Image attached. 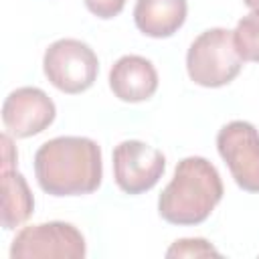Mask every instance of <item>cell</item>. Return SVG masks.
Returning <instances> with one entry per match:
<instances>
[{"label":"cell","instance_id":"1","mask_svg":"<svg viewBox=\"0 0 259 259\" xmlns=\"http://www.w3.org/2000/svg\"><path fill=\"white\" fill-rule=\"evenodd\" d=\"M34 174L40 188L53 196L89 194L101 184V150L91 138H53L36 150Z\"/></svg>","mask_w":259,"mask_h":259},{"label":"cell","instance_id":"2","mask_svg":"<svg viewBox=\"0 0 259 259\" xmlns=\"http://www.w3.org/2000/svg\"><path fill=\"white\" fill-rule=\"evenodd\" d=\"M223 198L219 170L200 156L176 164L170 184L158 198V212L172 225H198L208 219Z\"/></svg>","mask_w":259,"mask_h":259},{"label":"cell","instance_id":"3","mask_svg":"<svg viewBox=\"0 0 259 259\" xmlns=\"http://www.w3.org/2000/svg\"><path fill=\"white\" fill-rule=\"evenodd\" d=\"M243 67L235 47L233 30L208 28L194 38L186 55L188 77L202 87H223L231 83Z\"/></svg>","mask_w":259,"mask_h":259},{"label":"cell","instance_id":"4","mask_svg":"<svg viewBox=\"0 0 259 259\" xmlns=\"http://www.w3.org/2000/svg\"><path fill=\"white\" fill-rule=\"evenodd\" d=\"M42 69L59 91L73 95L95 83L99 61L89 45L77 38H61L45 51Z\"/></svg>","mask_w":259,"mask_h":259},{"label":"cell","instance_id":"5","mask_svg":"<svg viewBox=\"0 0 259 259\" xmlns=\"http://www.w3.org/2000/svg\"><path fill=\"white\" fill-rule=\"evenodd\" d=\"M12 259H83L85 257V239L81 231L63 221H51L40 225L24 227L16 233L12 247Z\"/></svg>","mask_w":259,"mask_h":259},{"label":"cell","instance_id":"6","mask_svg":"<svg viewBox=\"0 0 259 259\" xmlns=\"http://www.w3.org/2000/svg\"><path fill=\"white\" fill-rule=\"evenodd\" d=\"M217 148L235 182L247 192H259V132L249 121H231L221 127Z\"/></svg>","mask_w":259,"mask_h":259},{"label":"cell","instance_id":"7","mask_svg":"<svg viewBox=\"0 0 259 259\" xmlns=\"http://www.w3.org/2000/svg\"><path fill=\"white\" fill-rule=\"evenodd\" d=\"M164 168V154L140 140H125L113 150V178L125 194H142L156 186Z\"/></svg>","mask_w":259,"mask_h":259},{"label":"cell","instance_id":"8","mask_svg":"<svg viewBox=\"0 0 259 259\" xmlns=\"http://www.w3.org/2000/svg\"><path fill=\"white\" fill-rule=\"evenodd\" d=\"M55 119L53 99L38 87L14 89L2 105L4 127L16 138H28L45 132Z\"/></svg>","mask_w":259,"mask_h":259},{"label":"cell","instance_id":"9","mask_svg":"<svg viewBox=\"0 0 259 259\" xmlns=\"http://www.w3.org/2000/svg\"><path fill=\"white\" fill-rule=\"evenodd\" d=\"M109 87L121 101H146L158 89V73L148 59L125 55L113 63L109 71Z\"/></svg>","mask_w":259,"mask_h":259},{"label":"cell","instance_id":"10","mask_svg":"<svg viewBox=\"0 0 259 259\" xmlns=\"http://www.w3.org/2000/svg\"><path fill=\"white\" fill-rule=\"evenodd\" d=\"M186 8V0H138L134 20L146 36L166 38L182 26Z\"/></svg>","mask_w":259,"mask_h":259},{"label":"cell","instance_id":"11","mask_svg":"<svg viewBox=\"0 0 259 259\" xmlns=\"http://www.w3.org/2000/svg\"><path fill=\"white\" fill-rule=\"evenodd\" d=\"M2 227L10 231L30 217L34 198L24 176L12 168H2Z\"/></svg>","mask_w":259,"mask_h":259},{"label":"cell","instance_id":"12","mask_svg":"<svg viewBox=\"0 0 259 259\" xmlns=\"http://www.w3.org/2000/svg\"><path fill=\"white\" fill-rule=\"evenodd\" d=\"M233 38L243 61L259 63V12L243 16L233 30Z\"/></svg>","mask_w":259,"mask_h":259},{"label":"cell","instance_id":"13","mask_svg":"<svg viewBox=\"0 0 259 259\" xmlns=\"http://www.w3.org/2000/svg\"><path fill=\"white\" fill-rule=\"evenodd\" d=\"M166 255L168 257H206V255L219 257V251L204 239H180L168 249Z\"/></svg>","mask_w":259,"mask_h":259},{"label":"cell","instance_id":"14","mask_svg":"<svg viewBox=\"0 0 259 259\" xmlns=\"http://www.w3.org/2000/svg\"><path fill=\"white\" fill-rule=\"evenodd\" d=\"M85 6L97 18H113L123 10L125 0H85Z\"/></svg>","mask_w":259,"mask_h":259},{"label":"cell","instance_id":"15","mask_svg":"<svg viewBox=\"0 0 259 259\" xmlns=\"http://www.w3.org/2000/svg\"><path fill=\"white\" fill-rule=\"evenodd\" d=\"M243 2H245L253 12H259V0H243Z\"/></svg>","mask_w":259,"mask_h":259}]
</instances>
